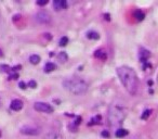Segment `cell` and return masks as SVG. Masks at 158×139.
Segmentation results:
<instances>
[{
    "label": "cell",
    "mask_w": 158,
    "mask_h": 139,
    "mask_svg": "<svg viewBox=\"0 0 158 139\" xmlns=\"http://www.w3.org/2000/svg\"><path fill=\"white\" fill-rule=\"evenodd\" d=\"M35 20L40 24H48L51 22V15L46 11H40L35 15Z\"/></svg>",
    "instance_id": "6"
},
{
    "label": "cell",
    "mask_w": 158,
    "mask_h": 139,
    "mask_svg": "<svg viewBox=\"0 0 158 139\" xmlns=\"http://www.w3.org/2000/svg\"><path fill=\"white\" fill-rule=\"evenodd\" d=\"M48 2H49L48 0H39V1H37V5L41 6V7H42V6H46Z\"/></svg>",
    "instance_id": "25"
},
{
    "label": "cell",
    "mask_w": 158,
    "mask_h": 139,
    "mask_svg": "<svg viewBox=\"0 0 158 139\" xmlns=\"http://www.w3.org/2000/svg\"><path fill=\"white\" fill-rule=\"evenodd\" d=\"M63 86L66 90H68L71 94L79 96L83 95L88 90V84L81 78L73 77V78H66L63 82Z\"/></svg>",
    "instance_id": "3"
},
{
    "label": "cell",
    "mask_w": 158,
    "mask_h": 139,
    "mask_svg": "<svg viewBox=\"0 0 158 139\" xmlns=\"http://www.w3.org/2000/svg\"><path fill=\"white\" fill-rule=\"evenodd\" d=\"M10 80H16V78H18V75L17 73H13V74H10Z\"/></svg>",
    "instance_id": "26"
},
{
    "label": "cell",
    "mask_w": 158,
    "mask_h": 139,
    "mask_svg": "<svg viewBox=\"0 0 158 139\" xmlns=\"http://www.w3.org/2000/svg\"><path fill=\"white\" fill-rule=\"evenodd\" d=\"M18 70H21V65H16V66H14V67L11 68V71H14V72L18 71Z\"/></svg>",
    "instance_id": "28"
},
{
    "label": "cell",
    "mask_w": 158,
    "mask_h": 139,
    "mask_svg": "<svg viewBox=\"0 0 158 139\" xmlns=\"http://www.w3.org/2000/svg\"><path fill=\"white\" fill-rule=\"evenodd\" d=\"M2 55H3V53H2V50H1V49H0V58L2 57Z\"/></svg>",
    "instance_id": "31"
},
{
    "label": "cell",
    "mask_w": 158,
    "mask_h": 139,
    "mask_svg": "<svg viewBox=\"0 0 158 139\" xmlns=\"http://www.w3.org/2000/svg\"><path fill=\"white\" fill-rule=\"evenodd\" d=\"M102 121V117L98 114V115H94L93 117L91 119L90 123H88V125H96V124H100Z\"/></svg>",
    "instance_id": "14"
},
{
    "label": "cell",
    "mask_w": 158,
    "mask_h": 139,
    "mask_svg": "<svg viewBox=\"0 0 158 139\" xmlns=\"http://www.w3.org/2000/svg\"><path fill=\"white\" fill-rule=\"evenodd\" d=\"M56 68V65L52 62H47L46 65H44V72L46 73H50V72H53Z\"/></svg>",
    "instance_id": "13"
},
{
    "label": "cell",
    "mask_w": 158,
    "mask_h": 139,
    "mask_svg": "<svg viewBox=\"0 0 158 139\" xmlns=\"http://www.w3.org/2000/svg\"><path fill=\"white\" fill-rule=\"evenodd\" d=\"M134 18L137 21H143L145 18V14L143 11H141V10H137V11H134Z\"/></svg>",
    "instance_id": "16"
},
{
    "label": "cell",
    "mask_w": 158,
    "mask_h": 139,
    "mask_svg": "<svg viewBox=\"0 0 158 139\" xmlns=\"http://www.w3.org/2000/svg\"><path fill=\"white\" fill-rule=\"evenodd\" d=\"M80 123H81V117H77L75 121L71 122V124L68 126V128L71 130H73V132H76V130H77V128H78V126L80 125Z\"/></svg>",
    "instance_id": "12"
},
{
    "label": "cell",
    "mask_w": 158,
    "mask_h": 139,
    "mask_svg": "<svg viewBox=\"0 0 158 139\" xmlns=\"http://www.w3.org/2000/svg\"><path fill=\"white\" fill-rule=\"evenodd\" d=\"M20 132H21L23 135H26V136H37V135L40 134V129L35 127V126H32V125L23 126V127H21Z\"/></svg>",
    "instance_id": "5"
},
{
    "label": "cell",
    "mask_w": 158,
    "mask_h": 139,
    "mask_svg": "<svg viewBox=\"0 0 158 139\" xmlns=\"http://www.w3.org/2000/svg\"><path fill=\"white\" fill-rule=\"evenodd\" d=\"M67 43H68V38H67L66 36H63L62 38L60 39V41H59V45H60L61 47H64Z\"/></svg>",
    "instance_id": "21"
},
{
    "label": "cell",
    "mask_w": 158,
    "mask_h": 139,
    "mask_svg": "<svg viewBox=\"0 0 158 139\" xmlns=\"http://www.w3.org/2000/svg\"><path fill=\"white\" fill-rule=\"evenodd\" d=\"M0 68L2 70L3 72H7V73H10L11 71V67L9 65H6V64H2V65H0Z\"/></svg>",
    "instance_id": "22"
},
{
    "label": "cell",
    "mask_w": 158,
    "mask_h": 139,
    "mask_svg": "<svg viewBox=\"0 0 158 139\" xmlns=\"http://www.w3.org/2000/svg\"><path fill=\"white\" fill-rule=\"evenodd\" d=\"M57 59H59V61L60 62H66L67 60H68V55H67L66 52L62 51V52H60L59 55H57Z\"/></svg>",
    "instance_id": "19"
},
{
    "label": "cell",
    "mask_w": 158,
    "mask_h": 139,
    "mask_svg": "<svg viewBox=\"0 0 158 139\" xmlns=\"http://www.w3.org/2000/svg\"><path fill=\"white\" fill-rule=\"evenodd\" d=\"M87 38L92 39V40H98L100 38V35H98V33L94 32V31H90V32L87 33Z\"/></svg>",
    "instance_id": "15"
},
{
    "label": "cell",
    "mask_w": 158,
    "mask_h": 139,
    "mask_svg": "<svg viewBox=\"0 0 158 139\" xmlns=\"http://www.w3.org/2000/svg\"><path fill=\"white\" fill-rule=\"evenodd\" d=\"M34 109L38 112H42V113H52L53 112V107L49 103L46 102H36L34 104Z\"/></svg>",
    "instance_id": "4"
},
{
    "label": "cell",
    "mask_w": 158,
    "mask_h": 139,
    "mask_svg": "<svg viewBox=\"0 0 158 139\" xmlns=\"http://www.w3.org/2000/svg\"><path fill=\"white\" fill-rule=\"evenodd\" d=\"M104 18H105L106 21H110V15L108 13H105V14H104Z\"/></svg>",
    "instance_id": "29"
},
{
    "label": "cell",
    "mask_w": 158,
    "mask_h": 139,
    "mask_svg": "<svg viewBox=\"0 0 158 139\" xmlns=\"http://www.w3.org/2000/svg\"><path fill=\"white\" fill-rule=\"evenodd\" d=\"M44 37H47L48 39H51V35L49 34V33H47V34H44Z\"/></svg>",
    "instance_id": "30"
},
{
    "label": "cell",
    "mask_w": 158,
    "mask_h": 139,
    "mask_svg": "<svg viewBox=\"0 0 158 139\" xmlns=\"http://www.w3.org/2000/svg\"><path fill=\"white\" fill-rule=\"evenodd\" d=\"M101 136L104 137V138H108V137L110 136V132H108V130H103V132L101 133Z\"/></svg>",
    "instance_id": "24"
},
{
    "label": "cell",
    "mask_w": 158,
    "mask_h": 139,
    "mask_svg": "<svg viewBox=\"0 0 158 139\" xmlns=\"http://www.w3.org/2000/svg\"><path fill=\"white\" fill-rule=\"evenodd\" d=\"M18 87H20L21 89H25L26 88V84L24 82H20V83H18Z\"/></svg>",
    "instance_id": "27"
},
{
    "label": "cell",
    "mask_w": 158,
    "mask_h": 139,
    "mask_svg": "<svg viewBox=\"0 0 158 139\" xmlns=\"http://www.w3.org/2000/svg\"><path fill=\"white\" fill-rule=\"evenodd\" d=\"M115 135H116V137H118V138H122V137H126L127 135H128V130L125 129V128H119L118 130H116Z\"/></svg>",
    "instance_id": "17"
},
{
    "label": "cell",
    "mask_w": 158,
    "mask_h": 139,
    "mask_svg": "<svg viewBox=\"0 0 158 139\" xmlns=\"http://www.w3.org/2000/svg\"><path fill=\"white\" fill-rule=\"evenodd\" d=\"M127 115V108L125 103H122L119 100H115L110 103L108 108L107 113V121L110 125L118 126L124 122Z\"/></svg>",
    "instance_id": "2"
},
{
    "label": "cell",
    "mask_w": 158,
    "mask_h": 139,
    "mask_svg": "<svg viewBox=\"0 0 158 139\" xmlns=\"http://www.w3.org/2000/svg\"><path fill=\"white\" fill-rule=\"evenodd\" d=\"M53 7H54V9L56 10V11L66 9L67 8L66 0H54V1H53Z\"/></svg>",
    "instance_id": "7"
},
{
    "label": "cell",
    "mask_w": 158,
    "mask_h": 139,
    "mask_svg": "<svg viewBox=\"0 0 158 139\" xmlns=\"http://www.w3.org/2000/svg\"><path fill=\"white\" fill-rule=\"evenodd\" d=\"M117 74L121 84L130 95H135L139 87V78L137 73L130 66L122 65L117 68Z\"/></svg>",
    "instance_id": "1"
},
{
    "label": "cell",
    "mask_w": 158,
    "mask_h": 139,
    "mask_svg": "<svg viewBox=\"0 0 158 139\" xmlns=\"http://www.w3.org/2000/svg\"><path fill=\"white\" fill-rule=\"evenodd\" d=\"M139 57H140L141 62H143V63H146L147 59H148V58L151 57V52H149L148 50H146V49L141 48L140 49V55H139Z\"/></svg>",
    "instance_id": "9"
},
{
    "label": "cell",
    "mask_w": 158,
    "mask_h": 139,
    "mask_svg": "<svg viewBox=\"0 0 158 139\" xmlns=\"http://www.w3.org/2000/svg\"><path fill=\"white\" fill-rule=\"evenodd\" d=\"M40 57H39L38 55H32L29 57V62L32 64H34V65H36V64H38L39 62H40Z\"/></svg>",
    "instance_id": "18"
},
{
    "label": "cell",
    "mask_w": 158,
    "mask_h": 139,
    "mask_svg": "<svg viewBox=\"0 0 158 139\" xmlns=\"http://www.w3.org/2000/svg\"><path fill=\"white\" fill-rule=\"evenodd\" d=\"M27 86L34 89V88H36V87H37V83L35 82V80H29V82H28V84H27Z\"/></svg>",
    "instance_id": "23"
},
{
    "label": "cell",
    "mask_w": 158,
    "mask_h": 139,
    "mask_svg": "<svg viewBox=\"0 0 158 139\" xmlns=\"http://www.w3.org/2000/svg\"><path fill=\"white\" fill-rule=\"evenodd\" d=\"M94 57L102 60V61H105V60L107 59V52H106V50H104V49H98V50L94 52Z\"/></svg>",
    "instance_id": "10"
},
{
    "label": "cell",
    "mask_w": 158,
    "mask_h": 139,
    "mask_svg": "<svg viewBox=\"0 0 158 139\" xmlns=\"http://www.w3.org/2000/svg\"><path fill=\"white\" fill-rule=\"evenodd\" d=\"M10 108H11V110H13V111H20V110H22V108H23V101L20 100V99H14V100H12L11 103H10Z\"/></svg>",
    "instance_id": "8"
},
{
    "label": "cell",
    "mask_w": 158,
    "mask_h": 139,
    "mask_svg": "<svg viewBox=\"0 0 158 139\" xmlns=\"http://www.w3.org/2000/svg\"><path fill=\"white\" fill-rule=\"evenodd\" d=\"M152 110L151 109H146V110H144V112H143L142 114H141V119L142 120H147L149 117H151V114H152Z\"/></svg>",
    "instance_id": "20"
},
{
    "label": "cell",
    "mask_w": 158,
    "mask_h": 139,
    "mask_svg": "<svg viewBox=\"0 0 158 139\" xmlns=\"http://www.w3.org/2000/svg\"><path fill=\"white\" fill-rule=\"evenodd\" d=\"M44 139H64V137L60 134L59 132H49L48 134L44 136Z\"/></svg>",
    "instance_id": "11"
}]
</instances>
